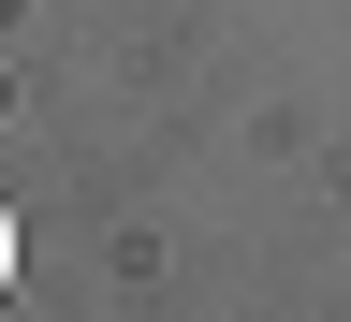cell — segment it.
Masks as SVG:
<instances>
[{
  "mask_svg": "<svg viewBox=\"0 0 351 322\" xmlns=\"http://www.w3.org/2000/svg\"><path fill=\"white\" fill-rule=\"evenodd\" d=\"M0 279H15V205H0Z\"/></svg>",
  "mask_w": 351,
  "mask_h": 322,
  "instance_id": "6da1fadb",
  "label": "cell"
}]
</instances>
